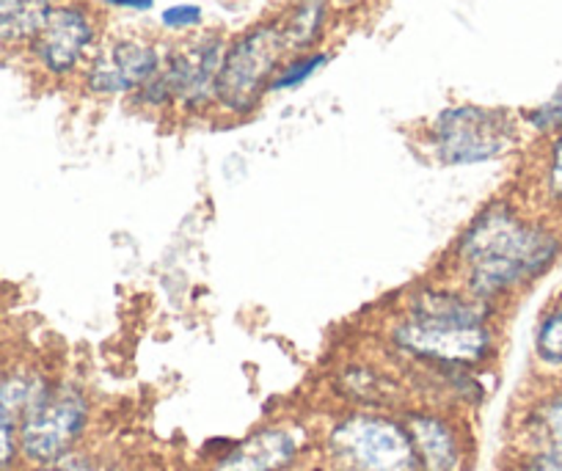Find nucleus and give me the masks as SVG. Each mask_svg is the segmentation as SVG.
<instances>
[{"label": "nucleus", "mask_w": 562, "mask_h": 471, "mask_svg": "<svg viewBox=\"0 0 562 471\" xmlns=\"http://www.w3.org/2000/svg\"><path fill=\"white\" fill-rule=\"evenodd\" d=\"M494 303L461 287L422 284L386 328V345L408 367L480 370L496 354Z\"/></svg>", "instance_id": "obj_1"}, {"label": "nucleus", "mask_w": 562, "mask_h": 471, "mask_svg": "<svg viewBox=\"0 0 562 471\" xmlns=\"http://www.w3.org/2000/svg\"><path fill=\"white\" fill-rule=\"evenodd\" d=\"M560 251V235L507 199L485 204L452 246L463 290L494 306L543 276Z\"/></svg>", "instance_id": "obj_2"}, {"label": "nucleus", "mask_w": 562, "mask_h": 471, "mask_svg": "<svg viewBox=\"0 0 562 471\" xmlns=\"http://www.w3.org/2000/svg\"><path fill=\"white\" fill-rule=\"evenodd\" d=\"M331 471H419L403 416L353 408L331 422L323 438Z\"/></svg>", "instance_id": "obj_3"}, {"label": "nucleus", "mask_w": 562, "mask_h": 471, "mask_svg": "<svg viewBox=\"0 0 562 471\" xmlns=\"http://www.w3.org/2000/svg\"><path fill=\"white\" fill-rule=\"evenodd\" d=\"M290 51L281 34L279 18L254 23L235 40L226 42L221 58L218 80H215V108L229 116H248L259 108L270 83L288 61Z\"/></svg>", "instance_id": "obj_4"}, {"label": "nucleus", "mask_w": 562, "mask_h": 471, "mask_svg": "<svg viewBox=\"0 0 562 471\" xmlns=\"http://www.w3.org/2000/svg\"><path fill=\"white\" fill-rule=\"evenodd\" d=\"M224 51L226 40L215 31L171 47L158 75L135 91L133 102L147 111L180 108L186 113H204L215 108V80Z\"/></svg>", "instance_id": "obj_5"}, {"label": "nucleus", "mask_w": 562, "mask_h": 471, "mask_svg": "<svg viewBox=\"0 0 562 471\" xmlns=\"http://www.w3.org/2000/svg\"><path fill=\"white\" fill-rule=\"evenodd\" d=\"M430 155L445 166H480L505 157L518 144V122L505 108L447 105L425 127Z\"/></svg>", "instance_id": "obj_6"}, {"label": "nucleus", "mask_w": 562, "mask_h": 471, "mask_svg": "<svg viewBox=\"0 0 562 471\" xmlns=\"http://www.w3.org/2000/svg\"><path fill=\"white\" fill-rule=\"evenodd\" d=\"M91 397L80 383L58 378L50 392L20 419L18 438L25 466H53L80 452L91 427Z\"/></svg>", "instance_id": "obj_7"}, {"label": "nucleus", "mask_w": 562, "mask_h": 471, "mask_svg": "<svg viewBox=\"0 0 562 471\" xmlns=\"http://www.w3.org/2000/svg\"><path fill=\"white\" fill-rule=\"evenodd\" d=\"M97 36H100V23L89 3L61 0V3H47L25 51L45 75L69 78L94 56Z\"/></svg>", "instance_id": "obj_8"}, {"label": "nucleus", "mask_w": 562, "mask_h": 471, "mask_svg": "<svg viewBox=\"0 0 562 471\" xmlns=\"http://www.w3.org/2000/svg\"><path fill=\"white\" fill-rule=\"evenodd\" d=\"M164 53L153 40L119 36L105 47H97L83 69V86L94 97H133L158 75Z\"/></svg>", "instance_id": "obj_9"}, {"label": "nucleus", "mask_w": 562, "mask_h": 471, "mask_svg": "<svg viewBox=\"0 0 562 471\" xmlns=\"http://www.w3.org/2000/svg\"><path fill=\"white\" fill-rule=\"evenodd\" d=\"M403 422L414 441L419 471H467L472 447L456 408L441 405H408Z\"/></svg>", "instance_id": "obj_10"}, {"label": "nucleus", "mask_w": 562, "mask_h": 471, "mask_svg": "<svg viewBox=\"0 0 562 471\" xmlns=\"http://www.w3.org/2000/svg\"><path fill=\"white\" fill-rule=\"evenodd\" d=\"M304 452V436L293 425H265L215 455L210 471H288Z\"/></svg>", "instance_id": "obj_11"}, {"label": "nucleus", "mask_w": 562, "mask_h": 471, "mask_svg": "<svg viewBox=\"0 0 562 471\" xmlns=\"http://www.w3.org/2000/svg\"><path fill=\"white\" fill-rule=\"evenodd\" d=\"M58 378L29 361H9L0 375V416L20 425L25 414L45 397Z\"/></svg>", "instance_id": "obj_12"}, {"label": "nucleus", "mask_w": 562, "mask_h": 471, "mask_svg": "<svg viewBox=\"0 0 562 471\" xmlns=\"http://www.w3.org/2000/svg\"><path fill=\"white\" fill-rule=\"evenodd\" d=\"M337 392L361 411L397 408L400 383L372 365H348L337 375Z\"/></svg>", "instance_id": "obj_13"}, {"label": "nucleus", "mask_w": 562, "mask_h": 471, "mask_svg": "<svg viewBox=\"0 0 562 471\" xmlns=\"http://www.w3.org/2000/svg\"><path fill=\"white\" fill-rule=\"evenodd\" d=\"M524 452H549L562 458V386L540 394L524 414Z\"/></svg>", "instance_id": "obj_14"}, {"label": "nucleus", "mask_w": 562, "mask_h": 471, "mask_svg": "<svg viewBox=\"0 0 562 471\" xmlns=\"http://www.w3.org/2000/svg\"><path fill=\"white\" fill-rule=\"evenodd\" d=\"M328 9H331V0H293L288 12L279 14L290 56L315 51V45L326 34Z\"/></svg>", "instance_id": "obj_15"}, {"label": "nucleus", "mask_w": 562, "mask_h": 471, "mask_svg": "<svg viewBox=\"0 0 562 471\" xmlns=\"http://www.w3.org/2000/svg\"><path fill=\"white\" fill-rule=\"evenodd\" d=\"M47 0H0V45H29Z\"/></svg>", "instance_id": "obj_16"}, {"label": "nucleus", "mask_w": 562, "mask_h": 471, "mask_svg": "<svg viewBox=\"0 0 562 471\" xmlns=\"http://www.w3.org/2000/svg\"><path fill=\"white\" fill-rule=\"evenodd\" d=\"M535 359L543 367H562V301L549 306L535 328Z\"/></svg>", "instance_id": "obj_17"}, {"label": "nucleus", "mask_w": 562, "mask_h": 471, "mask_svg": "<svg viewBox=\"0 0 562 471\" xmlns=\"http://www.w3.org/2000/svg\"><path fill=\"white\" fill-rule=\"evenodd\" d=\"M331 61L326 51H310V53H299V56H290L288 61L281 64L279 75L270 83V91H293L299 86H304L312 75L321 72L326 64Z\"/></svg>", "instance_id": "obj_18"}, {"label": "nucleus", "mask_w": 562, "mask_h": 471, "mask_svg": "<svg viewBox=\"0 0 562 471\" xmlns=\"http://www.w3.org/2000/svg\"><path fill=\"white\" fill-rule=\"evenodd\" d=\"M524 122L540 135H560L562 133V91L546 100L543 105L524 113Z\"/></svg>", "instance_id": "obj_19"}, {"label": "nucleus", "mask_w": 562, "mask_h": 471, "mask_svg": "<svg viewBox=\"0 0 562 471\" xmlns=\"http://www.w3.org/2000/svg\"><path fill=\"white\" fill-rule=\"evenodd\" d=\"M543 191L551 204L562 208V133L554 135L546 152V166H543Z\"/></svg>", "instance_id": "obj_20"}, {"label": "nucleus", "mask_w": 562, "mask_h": 471, "mask_svg": "<svg viewBox=\"0 0 562 471\" xmlns=\"http://www.w3.org/2000/svg\"><path fill=\"white\" fill-rule=\"evenodd\" d=\"M18 425L0 416V471H23Z\"/></svg>", "instance_id": "obj_21"}, {"label": "nucleus", "mask_w": 562, "mask_h": 471, "mask_svg": "<svg viewBox=\"0 0 562 471\" xmlns=\"http://www.w3.org/2000/svg\"><path fill=\"white\" fill-rule=\"evenodd\" d=\"M202 20H204V12L199 3H175V7L164 9V14H160V23H164L169 31L199 29Z\"/></svg>", "instance_id": "obj_22"}, {"label": "nucleus", "mask_w": 562, "mask_h": 471, "mask_svg": "<svg viewBox=\"0 0 562 471\" xmlns=\"http://www.w3.org/2000/svg\"><path fill=\"white\" fill-rule=\"evenodd\" d=\"M23 471H116L105 460H97L86 452H75L53 466H23Z\"/></svg>", "instance_id": "obj_23"}, {"label": "nucleus", "mask_w": 562, "mask_h": 471, "mask_svg": "<svg viewBox=\"0 0 562 471\" xmlns=\"http://www.w3.org/2000/svg\"><path fill=\"white\" fill-rule=\"evenodd\" d=\"M516 471H562V458L549 452H524Z\"/></svg>", "instance_id": "obj_24"}, {"label": "nucleus", "mask_w": 562, "mask_h": 471, "mask_svg": "<svg viewBox=\"0 0 562 471\" xmlns=\"http://www.w3.org/2000/svg\"><path fill=\"white\" fill-rule=\"evenodd\" d=\"M111 9H124V12H149L155 7V0H102Z\"/></svg>", "instance_id": "obj_25"}, {"label": "nucleus", "mask_w": 562, "mask_h": 471, "mask_svg": "<svg viewBox=\"0 0 562 471\" xmlns=\"http://www.w3.org/2000/svg\"><path fill=\"white\" fill-rule=\"evenodd\" d=\"M331 3H337V7H353L359 0H331Z\"/></svg>", "instance_id": "obj_26"}]
</instances>
